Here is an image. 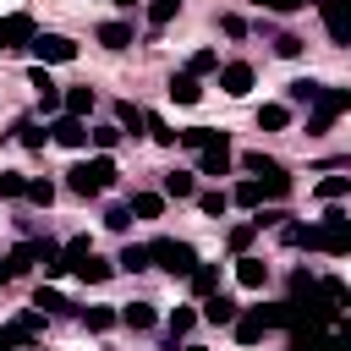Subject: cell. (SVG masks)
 <instances>
[{
    "label": "cell",
    "mask_w": 351,
    "mask_h": 351,
    "mask_svg": "<svg viewBox=\"0 0 351 351\" xmlns=\"http://www.w3.org/2000/svg\"><path fill=\"white\" fill-rule=\"evenodd\" d=\"M110 181H115V159H110V154H93V159H82V165L66 170V186H71L77 197H99Z\"/></svg>",
    "instance_id": "cell-1"
},
{
    "label": "cell",
    "mask_w": 351,
    "mask_h": 351,
    "mask_svg": "<svg viewBox=\"0 0 351 351\" xmlns=\"http://www.w3.org/2000/svg\"><path fill=\"white\" fill-rule=\"evenodd\" d=\"M148 252H154V269H165V274H181V280H192V269H197V252H192V241L159 236V241H148Z\"/></svg>",
    "instance_id": "cell-2"
},
{
    "label": "cell",
    "mask_w": 351,
    "mask_h": 351,
    "mask_svg": "<svg viewBox=\"0 0 351 351\" xmlns=\"http://www.w3.org/2000/svg\"><path fill=\"white\" fill-rule=\"evenodd\" d=\"M318 252H335V258H346L351 252V214H340V208H329L324 219H318V241H313Z\"/></svg>",
    "instance_id": "cell-3"
},
{
    "label": "cell",
    "mask_w": 351,
    "mask_h": 351,
    "mask_svg": "<svg viewBox=\"0 0 351 351\" xmlns=\"http://www.w3.org/2000/svg\"><path fill=\"white\" fill-rule=\"evenodd\" d=\"M351 110V88H324L318 93V104H313V115H307V132L318 137V132H329V121L335 115H346Z\"/></svg>",
    "instance_id": "cell-4"
},
{
    "label": "cell",
    "mask_w": 351,
    "mask_h": 351,
    "mask_svg": "<svg viewBox=\"0 0 351 351\" xmlns=\"http://www.w3.org/2000/svg\"><path fill=\"white\" fill-rule=\"evenodd\" d=\"M33 38H38V27H33V16L27 11H11V16H0V55L5 49H33Z\"/></svg>",
    "instance_id": "cell-5"
},
{
    "label": "cell",
    "mask_w": 351,
    "mask_h": 351,
    "mask_svg": "<svg viewBox=\"0 0 351 351\" xmlns=\"http://www.w3.org/2000/svg\"><path fill=\"white\" fill-rule=\"evenodd\" d=\"M33 55H38V66H60V60H77V44L66 33H38L33 38Z\"/></svg>",
    "instance_id": "cell-6"
},
{
    "label": "cell",
    "mask_w": 351,
    "mask_h": 351,
    "mask_svg": "<svg viewBox=\"0 0 351 351\" xmlns=\"http://www.w3.org/2000/svg\"><path fill=\"white\" fill-rule=\"evenodd\" d=\"M318 16L335 44H351V0H318Z\"/></svg>",
    "instance_id": "cell-7"
},
{
    "label": "cell",
    "mask_w": 351,
    "mask_h": 351,
    "mask_svg": "<svg viewBox=\"0 0 351 351\" xmlns=\"http://www.w3.org/2000/svg\"><path fill=\"white\" fill-rule=\"evenodd\" d=\"M197 170H203V176H225V170H230V143H225V132H214V137L197 148Z\"/></svg>",
    "instance_id": "cell-8"
},
{
    "label": "cell",
    "mask_w": 351,
    "mask_h": 351,
    "mask_svg": "<svg viewBox=\"0 0 351 351\" xmlns=\"http://www.w3.org/2000/svg\"><path fill=\"white\" fill-rule=\"evenodd\" d=\"M49 137H55L60 148H82V143H88L93 132H88V121H82V115H60V121L49 126Z\"/></svg>",
    "instance_id": "cell-9"
},
{
    "label": "cell",
    "mask_w": 351,
    "mask_h": 351,
    "mask_svg": "<svg viewBox=\"0 0 351 351\" xmlns=\"http://www.w3.org/2000/svg\"><path fill=\"white\" fill-rule=\"evenodd\" d=\"M219 88H225L230 99L252 93V66H247V60H230V66H219Z\"/></svg>",
    "instance_id": "cell-10"
},
{
    "label": "cell",
    "mask_w": 351,
    "mask_h": 351,
    "mask_svg": "<svg viewBox=\"0 0 351 351\" xmlns=\"http://www.w3.org/2000/svg\"><path fill=\"white\" fill-rule=\"evenodd\" d=\"M203 318H208V324H236V318H241V307H236V296L214 291V296H203Z\"/></svg>",
    "instance_id": "cell-11"
},
{
    "label": "cell",
    "mask_w": 351,
    "mask_h": 351,
    "mask_svg": "<svg viewBox=\"0 0 351 351\" xmlns=\"http://www.w3.org/2000/svg\"><path fill=\"white\" fill-rule=\"evenodd\" d=\"M230 329H236V340H241V346H258V340L269 335V318H263V307H252V313H241Z\"/></svg>",
    "instance_id": "cell-12"
},
{
    "label": "cell",
    "mask_w": 351,
    "mask_h": 351,
    "mask_svg": "<svg viewBox=\"0 0 351 351\" xmlns=\"http://www.w3.org/2000/svg\"><path fill=\"white\" fill-rule=\"evenodd\" d=\"M236 280H241L247 291H263V285H269V263H263V258H247V252H241V258H236Z\"/></svg>",
    "instance_id": "cell-13"
},
{
    "label": "cell",
    "mask_w": 351,
    "mask_h": 351,
    "mask_svg": "<svg viewBox=\"0 0 351 351\" xmlns=\"http://www.w3.org/2000/svg\"><path fill=\"white\" fill-rule=\"evenodd\" d=\"M170 99H176V104H197V99H203V82H197L192 71H176V77H170Z\"/></svg>",
    "instance_id": "cell-14"
},
{
    "label": "cell",
    "mask_w": 351,
    "mask_h": 351,
    "mask_svg": "<svg viewBox=\"0 0 351 351\" xmlns=\"http://www.w3.org/2000/svg\"><path fill=\"white\" fill-rule=\"evenodd\" d=\"M115 126H121V132H132V137H137V132H148V115H143V110H137V104H132V99H121V104H115Z\"/></svg>",
    "instance_id": "cell-15"
},
{
    "label": "cell",
    "mask_w": 351,
    "mask_h": 351,
    "mask_svg": "<svg viewBox=\"0 0 351 351\" xmlns=\"http://www.w3.org/2000/svg\"><path fill=\"white\" fill-rule=\"evenodd\" d=\"M318 93H324V82H313V77H296V82L285 88V99H291V104H307V110L318 104Z\"/></svg>",
    "instance_id": "cell-16"
},
{
    "label": "cell",
    "mask_w": 351,
    "mask_h": 351,
    "mask_svg": "<svg viewBox=\"0 0 351 351\" xmlns=\"http://www.w3.org/2000/svg\"><path fill=\"white\" fill-rule=\"evenodd\" d=\"M38 269H44V280H60L71 263H66V247H55V241H44V258H38Z\"/></svg>",
    "instance_id": "cell-17"
},
{
    "label": "cell",
    "mask_w": 351,
    "mask_h": 351,
    "mask_svg": "<svg viewBox=\"0 0 351 351\" xmlns=\"http://www.w3.org/2000/svg\"><path fill=\"white\" fill-rule=\"evenodd\" d=\"M154 318H159L154 302H126L121 307V324H132V329H154Z\"/></svg>",
    "instance_id": "cell-18"
},
{
    "label": "cell",
    "mask_w": 351,
    "mask_h": 351,
    "mask_svg": "<svg viewBox=\"0 0 351 351\" xmlns=\"http://www.w3.org/2000/svg\"><path fill=\"white\" fill-rule=\"evenodd\" d=\"M82 324H88L93 335H104V329L121 324V307H82Z\"/></svg>",
    "instance_id": "cell-19"
},
{
    "label": "cell",
    "mask_w": 351,
    "mask_h": 351,
    "mask_svg": "<svg viewBox=\"0 0 351 351\" xmlns=\"http://www.w3.org/2000/svg\"><path fill=\"white\" fill-rule=\"evenodd\" d=\"M5 329H11V340H33V335L44 329V313H38V307H33V313H16Z\"/></svg>",
    "instance_id": "cell-20"
},
{
    "label": "cell",
    "mask_w": 351,
    "mask_h": 351,
    "mask_svg": "<svg viewBox=\"0 0 351 351\" xmlns=\"http://www.w3.org/2000/svg\"><path fill=\"white\" fill-rule=\"evenodd\" d=\"M99 44H104V49H126V44H132V27H126V22H99Z\"/></svg>",
    "instance_id": "cell-21"
},
{
    "label": "cell",
    "mask_w": 351,
    "mask_h": 351,
    "mask_svg": "<svg viewBox=\"0 0 351 351\" xmlns=\"http://www.w3.org/2000/svg\"><path fill=\"white\" fill-rule=\"evenodd\" d=\"M285 126H291V110L285 104H263L258 110V132H285Z\"/></svg>",
    "instance_id": "cell-22"
},
{
    "label": "cell",
    "mask_w": 351,
    "mask_h": 351,
    "mask_svg": "<svg viewBox=\"0 0 351 351\" xmlns=\"http://www.w3.org/2000/svg\"><path fill=\"white\" fill-rule=\"evenodd\" d=\"M132 214H137V219H159V214H165V192H137V197H132Z\"/></svg>",
    "instance_id": "cell-23"
},
{
    "label": "cell",
    "mask_w": 351,
    "mask_h": 351,
    "mask_svg": "<svg viewBox=\"0 0 351 351\" xmlns=\"http://www.w3.org/2000/svg\"><path fill=\"white\" fill-rule=\"evenodd\" d=\"M241 165H247L258 181H269V176H285V165H280V159H269V154H247Z\"/></svg>",
    "instance_id": "cell-24"
},
{
    "label": "cell",
    "mask_w": 351,
    "mask_h": 351,
    "mask_svg": "<svg viewBox=\"0 0 351 351\" xmlns=\"http://www.w3.org/2000/svg\"><path fill=\"white\" fill-rule=\"evenodd\" d=\"M192 170H165V197H192Z\"/></svg>",
    "instance_id": "cell-25"
},
{
    "label": "cell",
    "mask_w": 351,
    "mask_h": 351,
    "mask_svg": "<svg viewBox=\"0 0 351 351\" xmlns=\"http://www.w3.org/2000/svg\"><path fill=\"white\" fill-rule=\"evenodd\" d=\"M192 291H197V296H214V291H219V269H214V263H197V269H192Z\"/></svg>",
    "instance_id": "cell-26"
},
{
    "label": "cell",
    "mask_w": 351,
    "mask_h": 351,
    "mask_svg": "<svg viewBox=\"0 0 351 351\" xmlns=\"http://www.w3.org/2000/svg\"><path fill=\"white\" fill-rule=\"evenodd\" d=\"M197 318H203V313H192V307H176V313H170V346H176V340H186Z\"/></svg>",
    "instance_id": "cell-27"
},
{
    "label": "cell",
    "mask_w": 351,
    "mask_h": 351,
    "mask_svg": "<svg viewBox=\"0 0 351 351\" xmlns=\"http://www.w3.org/2000/svg\"><path fill=\"white\" fill-rule=\"evenodd\" d=\"M148 137H154L159 148H176V143H181V132H176L170 121H159V115H148Z\"/></svg>",
    "instance_id": "cell-28"
},
{
    "label": "cell",
    "mask_w": 351,
    "mask_h": 351,
    "mask_svg": "<svg viewBox=\"0 0 351 351\" xmlns=\"http://www.w3.org/2000/svg\"><path fill=\"white\" fill-rule=\"evenodd\" d=\"M346 192H351V176H324V181H318V197H324V203H340Z\"/></svg>",
    "instance_id": "cell-29"
},
{
    "label": "cell",
    "mask_w": 351,
    "mask_h": 351,
    "mask_svg": "<svg viewBox=\"0 0 351 351\" xmlns=\"http://www.w3.org/2000/svg\"><path fill=\"white\" fill-rule=\"evenodd\" d=\"M88 258H93V241H88V236H71V241H66V263H71V274H77Z\"/></svg>",
    "instance_id": "cell-30"
},
{
    "label": "cell",
    "mask_w": 351,
    "mask_h": 351,
    "mask_svg": "<svg viewBox=\"0 0 351 351\" xmlns=\"http://www.w3.org/2000/svg\"><path fill=\"white\" fill-rule=\"evenodd\" d=\"M5 258H11V269H27V263H38V258H44V241H22V247H11Z\"/></svg>",
    "instance_id": "cell-31"
},
{
    "label": "cell",
    "mask_w": 351,
    "mask_h": 351,
    "mask_svg": "<svg viewBox=\"0 0 351 351\" xmlns=\"http://www.w3.org/2000/svg\"><path fill=\"white\" fill-rule=\"evenodd\" d=\"M115 263L137 274V269H154V252H148V247H121V258H115Z\"/></svg>",
    "instance_id": "cell-32"
},
{
    "label": "cell",
    "mask_w": 351,
    "mask_h": 351,
    "mask_svg": "<svg viewBox=\"0 0 351 351\" xmlns=\"http://www.w3.org/2000/svg\"><path fill=\"white\" fill-rule=\"evenodd\" d=\"M110 274H115V263H104L99 252H93V258H88L82 269H77V280H88V285H99V280H110Z\"/></svg>",
    "instance_id": "cell-33"
},
{
    "label": "cell",
    "mask_w": 351,
    "mask_h": 351,
    "mask_svg": "<svg viewBox=\"0 0 351 351\" xmlns=\"http://www.w3.org/2000/svg\"><path fill=\"white\" fill-rule=\"evenodd\" d=\"M33 307H38V313H71V302H66L60 291H49V285H38V296H33Z\"/></svg>",
    "instance_id": "cell-34"
},
{
    "label": "cell",
    "mask_w": 351,
    "mask_h": 351,
    "mask_svg": "<svg viewBox=\"0 0 351 351\" xmlns=\"http://www.w3.org/2000/svg\"><path fill=\"white\" fill-rule=\"evenodd\" d=\"M93 110V88H66V115H88Z\"/></svg>",
    "instance_id": "cell-35"
},
{
    "label": "cell",
    "mask_w": 351,
    "mask_h": 351,
    "mask_svg": "<svg viewBox=\"0 0 351 351\" xmlns=\"http://www.w3.org/2000/svg\"><path fill=\"white\" fill-rule=\"evenodd\" d=\"M230 203H241V208H258V203H263V186H258V181H236Z\"/></svg>",
    "instance_id": "cell-36"
},
{
    "label": "cell",
    "mask_w": 351,
    "mask_h": 351,
    "mask_svg": "<svg viewBox=\"0 0 351 351\" xmlns=\"http://www.w3.org/2000/svg\"><path fill=\"white\" fill-rule=\"evenodd\" d=\"M176 11H181V0H148V22H154V27H165Z\"/></svg>",
    "instance_id": "cell-37"
},
{
    "label": "cell",
    "mask_w": 351,
    "mask_h": 351,
    "mask_svg": "<svg viewBox=\"0 0 351 351\" xmlns=\"http://www.w3.org/2000/svg\"><path fill=\"white\" fill-rule=\"evenodd\" d=\"M0 197H27V176H16V170H0Z\"/></svg>",
    "instance_id": "cell-38"
},
{
    "label": "cell",
    "mask_w": 351,
    "mask_h": 351,
    "mask_svg": "<svg viewBox=\"0 0 351 351\" xmlns=\"http://www.w3.org/2000/svg\"><path fill=\"white\" fill-rule=\"evenodd\" d=\"M121 137H126L121 126H93V148H99V154H110V148H115Z\"/></svg>",
    "instance_id": "cell-39"
},
{
    "label": "cell",
    "mask_w": 351,
    "mask_h": 351,
    "mask_svg": "<svg viewBox=\"0 0 351 351\" xmlns=\"http://www.w3.org/2000/svg\"><path fill=\"white\" fill-rule=\"evenodd\" d=\"M27 203L49 208V203H55V181H27Z\"/></svg>",
    "instance_id": "cell-40"
},
{
    "label": "cell",
    "mask_w": 351,
    "mask_h": 351,
    "mask_svg": "<svg viewBox=\"0 0 351 351\" xmlns=\"http://www.w3.org/2000/svg\"><path fill=\"white\" fill-rule=\"evenodd\" d=\"M197 208H203V214H214V219H219V214H225V208H230V192H203V197H197Z\"/></svg>",
    "instance_id": "cell-41"
},
{
    "label": "cell",
    "mask_w": 351,
    "mask_h": 351,
    "mask_svg": "<svg viewBox=\"0 0 351 351\" xmlns=\"http://www.w3.org/2000/svg\"><path fill=\"white\" fill-rule=\"evenodd\" d=\"M214 66H219V55H214V49H197V55L186 60V71H192V77H203V71H214Z\"/></svg>",
    "instance_id": "cell-42"
},
{
    "label": "cell",
    "mask_w": 351,
    "mask_h": 351,
    "mask_svg": "<svg viewBox=\"0 0 351 351\" xmlns=\"http://www.w3.org/2000/svg\"><path fill=\"white\" fill-rule=\"evenodd\" d=\"M16 137H22V148H44V137H49V132H44V126H33V121H22V126H16Z\"/></svg>",
    "instance_id": "cell-43"
},
{
    "label": "cell",
    "mask_w": 351,
    "mask_h": 351,
    "mask_svg": "<svg viewBox=\"0 0 351 351\" xmlns=\"http://www.w3.org/2000/svg\"><path fill=\"white\" fill-rule=\"evenodd\" d=\"M104 225H110V230H126V225H132V203H115V208L104 214Z\"/></svg>",
    "instance_id": "cell-44"
},
{
    "label": "cell",
    "mask_w": 351,
    "mask_h": 351,
    "mask_svg": "<svg viewBox=\"0 0 351 351\" xmlns=\"http://www.w3.org/2000/svg\"><path fill=\"white\" fill-rule=\"evenodd\" d=\"M274 49H280L285 60H296V55H302V38H296V33H280V38H274Z\"/></svg>",
    "instance_id": "cell-45"
},
{
    "label": "cell",
    "mask_w": 351,
    "mask_h": 351,
    "mask_svg": "<svg viewBox=\"0 0 351 351\" xmlns=\"http://www.w3.org/2000/svg\"><path fill=\"white\" fill-rule=\"evenodd\" d=\"M208 137H214V126H186V132H181V143H186V148H203Z\"/></svg>",
    "instance_id": "cell-46"
},
{
    "label": "cell",
    "mask_w": 351,
    "mask_h": 351,
    "mask_svg": "<svg viewBox=\"0 0 351 351\" xmlns=\"http://www.w3.org/2000/svg\"><path fill=\"white\" fill-rule=\"evenodd\" d=\"M252 230H258V225H230V252H247V241H252Z\"/></svg>",
    "instance_id": "cell-47"
},
{
    "label": "cell",
    "mask_w": 351,
    "mask_h": 351,
    "mask_svg": "<svg viewBox=\"0 0 351 351\" xmlns=\"http://www.w3.org/2000/svg\"><path fill=\"white\" fill-rule=\"evenodd\" d=\"M27 82H33V88H38V93H49V88H55V82H49V71H44V66H33V71H27Z\"/></svg>",
    "instance_id": "cell-48"
},
{
    "label": "cell",
    "mask_w": 351,
    "mask_h": 351,
    "mask_svg": "<svg viewBox=\"0 0 351 351\" xmlns=\"http://www.w3.org/2000/svg\"><path fill=\"white\" fill-rule=\"evenodd\" d=\"M269 11H302V5H318V0H263Z\"/></svg>",
    "instance_id": "cell-49"
},
{
    "label": "cell",
    "mask_w": 351,
    "mask_h": 351,
    "mask_svg": "<svg viewBox=\"0 0 351 351\" xmlns=\"http://www.w3.org/2000/svg\"><path fill=\"white\" fill-rule=\"evenodd\" d=\"M11 274H16V269H11V258H0V285H5Z\"/></svg>",
    "instance_id": "cell-50"
},
{
    "label": "cell",
    "mask_w": 351,
    "mask_h": 351,
    "mask_svg": "<svg viewBox=\"0 0 351 351\" xmlns=\"http://www.w3.org/2000/svg\"><path fill=\"white\" fill-rule=\"evenodd\" d=\"M0 351H16V340H11V329H0Z\"/></svg>",
    "instance_id": "cell-51"
},
{
    "label": "cell",
    "mask_w": 351,
    "mask_h": 351,
    "mask_svg": "<svg viewBox=\"0 0 351 351\" xmlns=\"http://www.w3.org/2000/svg\"><path fill=\"white\" fill-rule=\"evenodd\" d=\"M181 351H203V346H181Z\"/></svg>",
    "instance_id": "cell-52"
},
{
    "label": "cell",
    "mask_w": 351,
    "mask_h": 351,
    "mask_svg": "<svg viewBox=\"0 0 351 351\" xmlns=\"http://www.w3.org/2000/svg\"><path fill=\"white\" fill-rule=\"evenodd\" d=\"M115 5H132V0H115Z\"/></svg>",
    "instance_id": "cell-53"
},
{
    "label": "cell",
    "mask_w": 351,
    "mask_h": 351,
    "mask_svg": "<svg viewBox=\"0 0 351 351\" xmlns=\"http://www.w3.org/2000/svg\"><path fill=\"white\" fill-rule=\"evenodd\" d=\"M346 307H351V291H346Z\"/></svg>",
    "instance_id": "cell-54"
}]
</instances>
